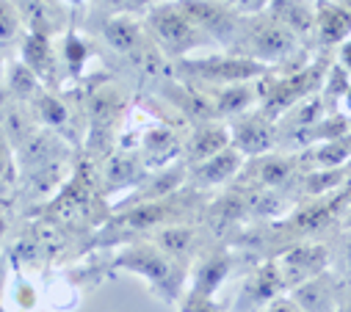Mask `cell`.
I'll list each match as a JSON object with an SVG mask.
<instances>
[{"label":"cell","instance_id":"obj_6","mask_svg":"<svg viewBox=\"0 0 351 312\" xmlns=\"http://www.w3.org/2000/svg\"><path fill=\"white\" fill-rule=\"evenodd\" d=\"M174 72H178L180 81L194 83L199 89H224L232 83H246V81H257L266 72V66H260L249 58H241L235 53H213V55H199V58H180L174 61Z\"/></svg>","mask_w":351,"mask_h":312},{"label":"cell","instance_id":"obj_26","mask_svg":"<svg viewBox=\"0 0 351 312\" xmlns=\"http://www.w3.org/2000/svg\"><path fill=\"white\" fill-rule=\"evenodd\" d=\"M17 155L6 135L0 133V196H9L17 188Z\"/></svg>","mask_w":351,"mask_h":312},{"label":"cell","instance_id":"obj_32","mask_svg":"<svg viewBox=\"0 0 351 312\" xmlns=\"http://www.w3.org/2000/svg\"><path fill=\"white\" fill-rule=\"evenodd\" d=\"M340 114L351 119V86H348V92H346V97H343V103H340Z\"/></svg>","mask_w":351,"mask_h":312},{"label":"cell","instance_id":"obj_28","mask_svg":"<svg viewBox=\"0 0 351 312\" xmlns=\"http://www.w3.org/2000/svg\"><path fill=\"white\" fill-rule=\"evenodd\" d=\"M178 312H224V307L213 296H202V293L186 287L183 298L178 301Z\"/></svg>","mask_w":351,"mask_h":312},{"label":"cell","instance_id":"obj_7","mask_svg":"<svg viewBox=\"0 0 351 312\" xmlns=\"http://www.w3.org/2000/svg\"><path fill=\"white\" fill-rule=\"evenodd\" d=\"M304 166L299 152H266L257 158H246L238 177L232 180L235 188L243 191H271V194H285L293 199V188L302 180ZM296 205V202H293Z\"/></svg>","mask_w":351,"mask_h":312},{"label":"cell","instance_id":"obj_2","mask_svg":"<svg viewBox=\"0 0 351 312\" xmlns=\"http://www.w3.org/2000/svg\"><path fill=\"white\" fill-rule=\"evenodd\" d=\"M230 53L249 58L266 69H291L310 61V50L266 9L243 17L241 36Z\"/></svg>","mask_w":351,"mask_h":312},{"label":"cell","instance_id":"obj_30","mask_svg":"<svg viewBox=\"0 0 351 312\" xmlns=\"http://www.w3.org/2000/svg\"><path fill=\"white\" fill-rule=\"evenodd\" d=\"M260 312H299V307L291 301V296L285 293V296H280V298H274L271 304H266Z\"/></svg>","mask_w":351,"mask_h":312},{"label":"cell","instance_id":"obj_33","mask_svg":"<svg viewBox=\"0 0 351 312\" xmlns=\"http://www.w3.org/2000/svg\"><path fill=\"white\" fill-rule=\"evenodd\" d=\"M340 229H351V205H348V207H346V213L340 216V224H337V232H340Z\"/></svg>","mask_w":351,"mask_h":312},{"label":"cell","instance_id":"obj_24","mask_svg":"<svg viewBox=\"0 0 351 312\" xmlns=\"http://www.w3.org/2000/svg\"><path fill=\"white\" fill-rule=\"evenodd\" d=\"M56 55H58V69H61V64H64L72 77H80L83 69H86V64H89V58L95 55L92 39H83L75 28H69V31L61 36V47L56 50Z\"/></svg>","mask_w":351,"mask_h":312},{"label":"cell","instance_id":"obj_20","mask_svg":"<svg viewBox=\"0 0 351 312\" xmlns=\"http://www.w3.org/2000/svg\"><path fill=\"white\" fill-rule=\"evenodd\" d=\"M266 12L282 23L307 50L313 47L315 36V3H302V0H274L266 3Z\"/></svg>","mask_w":351,"mask_h":312},{"label":"cell","instance_id":"obj_31","mask_svg":"<svg viewBox=\"0 0 351 312\" xmlns=\"http://www.w3.org/2000/svg\"><path fill=\"white\" fill-rule=\"evenodd\" d=\"M337 312H351V285H343V290H340V304H337Z\"/></svg>","mask_w":351,"mask_h":312},{"label":"cell","instance_id":"obj_11","mask_svg":"<svg viewBox=\"0 0 351 312\" xmlns=\"http://www.w3.org/2000/svg\"><path fill=\"white\" fill-rule=\"evenodd\" d=\"M271 260L277 263V271H280L285 293H291L299 285L310 282L313 276L329 271V265H332L329 241H302V244H293V246L282 249Z\"/></svg>","mask_w":351,"mask_h":312},{"label":"cell","instance_id":"obj_12","mask_svg":"<svg viewBox=\"0 0 351 312\" xmlns=\"http://www.w3.org/2000/svg\"><path fill=\"white\" fill-rule=\"evenodd\" d=\"M238 263L254 265L257 260H252L249 255H243L241 249H232V246H210L191 265V271H189V290H197L202 296H213L216 298V290L232 276Z\"/></svg>","mask_w":351,"mask_h":312},{"label":"cell","instance_id":"obj_3","mask_svg":"<svg viewBox=\"0 0 351 312\" xmlns=\"http://www.w3.org/2000/svg\"><path fill=\"white\" fill-rule=\"evenodd\" d=\"M332 66V55L315 53L307 64L291 69H271L260 77V111L269 119H280L302 100L321 92Z\"/></svg>","mask_w":351,"mask_h":312},{"label":"cell","instance_id":"obj_10","mask_svg":"<svg viewBox=\"0 0 351 312\" xmlns=\"http://www.w3.org/2000/svg\"><path fill=\"white\" fill-rule=\"evenodd\" d=\"M186 127L189 125L180 122V119H158L144 133H138L136 152H138V158L144 161V166L149 172H160V169L180 164Z\"/></svg>","mask_w":351,"mask_h":312},{"label":"cell","instance_id":"obj_1","mask_svg":"<svg viewBox=\"0 0 351 312\" xmlns=\"http://www.w3.org/2000/svg\"><path fill=\"white\" fill-rule=\"evenodd\" d=\"M130 89L111 75H97L86 81L80 92V111H83V155L86 161H100L119 144L122 125L133 108Z\"/></svg>","mask_w":351,"mask_h":312},{"label":"cell","instance_id":"obj_27","mask_svg":"<svg viewBox=\"0 0 351 312\" xmlns=\"http://www.w3.org/2000/svg\"><path fill=\"white\" fill-rule=\"evenodd\" d=\"M23 17L17 3H0V44H14L23 39Z\"/></svg>","mask_w":351,"mask_h":312},{"label":"cell","instance_id":"obj_25","mask_svg":"<svg viewBox=\"0 0 351 312\" xmlns=\"http://www.w3.org/2000/svg\"><path fill=\"white\" fill-rule=\"evenodd\" d=\"M329 271L340 279V285H351V229H340L329 238Z\"/></svg>","mask_w":351,"mask_h":312},{"label":"cell","instance_id":"obj_17","mask_svg":"<svg viewBox=\"0 0 351 312\" xmlns=\"http://www.w3.org/2000/svg\"><path fill=\"white\" fill-rule=\"evenodd\" d=\"M351 36V3H315V53L335 55V50Z\"/></svg>","mask_w":351,"mask_h":312},{"label":"cell","instance_id":"obj_13","mask_svg":"<svg viewBox=\"0 0 351 312\" xmlns=\"http://www.w3.org/2000/svg\"><path fill=\"white\" fill-rule=\"evenodd\" d=\"M227 130H230V146L238 155H243V161L277 149V122L269 119L260 108L238 119H230Z\"/></svg>","mask_w":351,"mask_h":312},{"label":"cell","instance_id":"obj_8","mask_svg":"<svg viewBox=\"0 0 351 312\" xmlns=\"http://www.w3.org/2000/svg\"><path fill=\"white\" fill-rule=\"evenodd\" d=\"M89 166H92V177L97 183V191L106 199L111 194H119V191H128V188H138L149 174V169L138 158L136 146L133 144H122V141L108 155H103L100 161H89Z\"/></svg>","mask_w":351,"mask_h":312},{"label":"cell","instance_id":"obj_22","mask_svg":"<svg viewBox=\"0 0 351 312\" xmlns=\"http://www.w3.org/2000/svg\"><path fill=\"white\" fill-rule=\"evenodd\" d=\"M299 155H302L304 172H315V169H343V166L351 164V135L315 144V146H310V149H302Z\"/></svg>","mask_w":351,"mask_h":312},{"label":"cell","instance_id":"obj_16","mask_svg":"<svg viewBox=\"0 0 351 312\" xmlns=\"http://www.w3.org/2000/svg\"><path fill=\"white\" fill-rule=\"evenodd\" d=\"M230 149V130L227 122H202V125H191L186 127L183 135V149H180V164L189 166H199L210 158H216L219 152Z\"/></svg>","mask_w":351,"mask_h":312},{"label":"cell","instance_id":"obj_21","mask_svg":"<svg viewBox=\"0 0 351 312\" xmlns=\"http://www.w3.org/2000/svg\"><path fill=\"white\" fill-rule=\"evenodd\" d=\"M213 105H216L219 122H230V119H238V116L254 111L260 105V77L257 81L213 89Z\"/></svg>","mask_w":351,"mask_h":312},{"label":"cell","instance_id":"obj_34","mask_svg":"<svg viewBox=\"0 0 351 312\" xmlns=\"http://www.w3.org/2000/svg\"><path fill=\"white\" fill-rule=\"evenodd\" d=\"M3 75H6V64H3V55H0V86H3Z\"/></svg>","mask_w":351,"mask_h":312},{"label":"cell","instance_id":"obj_23","mask_svg":"<svg viewBox=\"0 0 351 312\" xmlns=\"http://www.w3.org/2000/svg\"><path fill=\"white\" fill-rule=\"evenodd\" d=\"M3 86H6V97L14 100V103H23V105H28V103L45 89V83L39 81V77H36L20 58L6 66Z\"/></svg>","mask_w":351,"mask_h":312},{"label":"cell","instance_id":"obj_29","mask_svg":"<svg viewBox=\"0 0 351 312\" xmlns=\"http://www.w3.org/2000/svg\"><path fill=\"white\" fill-rule=\"evenodd\" d=\"M332 61L346 72V75H351V36L335 50V55H332Z\"/></svg>","mask_w":351,"mask_h":312},{"label":"cell","instance_id":"obj_5","mask_svg":"<svg viewBox=\"0 0 351 312\" xmlns=\"http://www.w3.org/2000/svg\"><path fill=\"white\" fill-rule=\"evenodd\" d=\"M144 28L149 42L171 61L191 58V53L210 47L208 36L183 14L178 3H152L144 14Z\"/></svg>","mask_w":351,"mask_h":312},{"label":"cell","instance_id":"obj_35","mask_svg":"<svg viewBox=\"0 0 351 312\" xmlns=\"http://www.w3.org/2000/svg\"><path fill=\"white\" fill-rule=\"evenodd\" d=\"M0 312H6V309H3V307H0Z\"/></svg>","mask_w":351,"mask_h":312},{"label":"cell","instance_id":"obj_19","mask_svg":"<svg viewBox=\"0 0 351 312\" xmlns=\"http://www.w3.org/2000/svg\"><path fill=\"white\" fill-rule=\"evenodd\" d=\"M45 89H58V55H56V39H47L42 34H23V58H20Z\"/></svg>","mask_w":351,"mask_h":312},{"label":"cell","instance_id":"obj_15","mask_svg":"<svg viewBox=\"0 0 351 312\" xmlns=\"http://www.w3.org/2000/svg\"><path fill=\"white\" fill-rule=\"evenodd\" d=\"M243 166V155H238L232 146L219 152L216 158L199 164V166H189L186 169V185L202 196H213L224 188L232 185V180L238 177Z\"/></svg>","mask_w":351,"mask_h":312},{"label":"cell","instance_id":"obj_9","mask_svg":"<svg viewBox=\"0 0 351 312\" xmlns=\"http://www.w3.org/2000/svg\"><path fill=\"white\" fill-rule=\"evenodd\" d=\"M183 14L208 36L210 44H219L224 53H230L241 36L243 14L235 9V3H210V0H183L178 3Z\"/></svg>","mask_w":351,"mask_h":312},{"label":"cell","instance_id":"obj_18","mask_svg":"<svg viewBox=\"0 0 351 312\" xmlns=\"http://www.w3.org/2000/svg\"><path fill=\"white\" fill-rule=\"evenodd\" d=\"M340 290H343L340 279L332 271H324L310 282L299 285L296 290H291L288 296L299 307V312H337Z\"/></svg>","mask_w":351,"mask_h":312},{"label":"cell","instance_id":"obj_14","mask_svg":"<svg viewBox=\"0 0 351 312\" xmlns=\"http://www.w3.org/2000/svg\"><path fill=\"white\" fill-rule=\"evenodd\" d=\"M285 296L277 263L269 260H257L254 265L246 268V276L241 282V290L232 301V312H260L266 304H271L274 298Z\"/></svg>","mask_w":351,"mask_h":312},{"label":"cell","instance_id":"obj_4","mask_svg":"<svg viewBox=\"0 0 351 312\" xmlns=\"http://www.w3.org/2000/svg\"><path fill=\"white\" fill-rule=\"evenodd\" d=\"M111 274L114 271H130L141 276L155 296H160L169 304H178L189 287V268L180 265L178 260H171L163 255L152 241H138L130 246H122L106 265Z\"/></svg>","mask_w":351,"mask_h":312}]
</instances>
